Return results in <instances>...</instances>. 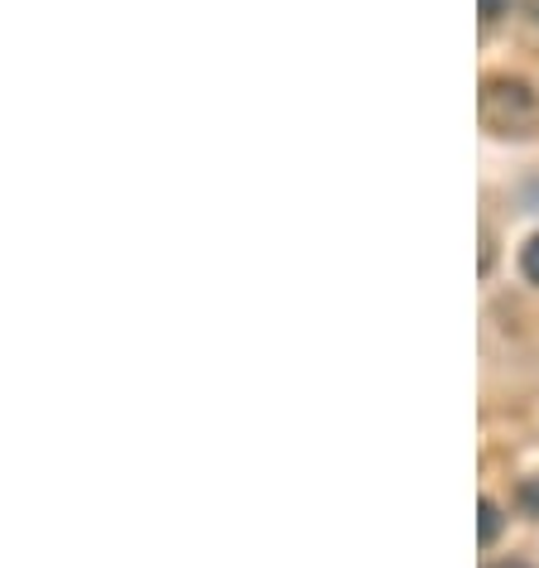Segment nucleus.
I'll return each instance as SVG.
<instances>
[{"label": "nucleus", "mask_w": 539, "mask_h": 568, "mask_svg": "<svg viewBox=\"0 0 539 568\" xmlns=\"http://www.w3.org/2000/svg\"><path fill=\"white\" fill-rule=\"evenodd\" d=\"M530 16H535V24H539V0H530Z\"/></svg>", "instance_id": "nucleus-7"}, {"label": "nucleus", "mask_w": 539, "mask_h": 568, "mask_svg": "<svg viewBox=\"0 0 539 568\" xmlns=\"http://www.w3.org/2000/svg\"><path fill=\"white\" fill-rule=\"evenodd\" d=\"M477 10H481V24H496L510 10V0H477Z\"/></svg>", "instance_id": "nucleus-4"}, {"label": "nucleus", "mask_w": 539, "mask_h": 568, "mask_svg": "<svg viewBox=\"0 0 539 568\" xmlns=\"http://www.w3.org/2000/svg\"><path fill=\"white\" fill-rule=\"evenodd\" d=\"M491 568H530V564H520V559H501V564H491Z\"/></svg>", "instance_id": "nucleus-6"}, {"label": "nucleus", "mask_w": 539, "mask_h": 568, "mask_svg": "<svg viewBox=\"0 0 539 568\" xmlns=\"http://www.w3.org/2000/svg\"><path fill=\"white\" fill-rule=\"evenodd\" d=\"M520 501H525V510H530V516H539V477H530L520 487Z\"/></svg>", "instance_id": "nucleus-5"}, {"label": "nucleus", "mask_w": 539, "mask_h": 568, "mask_svg": "<svg viewBox=\"0 0 539 568\" xmlns=\"http://www.w3.org/2000/svg\"><path fill=\"white\" fill-rule=\"evenodd\" d=\"M496 535H501V506H496L491 496H481V530H477V539L481 545H496Z\"/></svg>", "instance_id": "nucleus-2"}, {"label": "nucleus", "mask_w": 539, "mask_h": 568, "mask_svg": "<svg viewBox=\"0 0 539 568\" xmlns=\"http://www.w3.org/2000/svg\"><path fill=\"white\" fill-rule=\"evenodd\" d=\"M477 111L491 135L525 140L539 131V97L530 82H520V78H487L481 82V97H477Z\"/></svg>", "instance_id": "nucleus-1"}, {"label": "nucleus", "mask_w": 539, "mask_h": 568, "mask_svg": "<svg viewBox=\"0 0 539 568\" xmlns=\"http://www.w3.org/2000/svg\"><path fill=\"white\" fill-rule=\"evenodd\" d=\"M520 270H525V280H535V284H539V236L525 241V251H520Z\"/></svg>", "instance_id": "nucleus-3"}]
</instances>
